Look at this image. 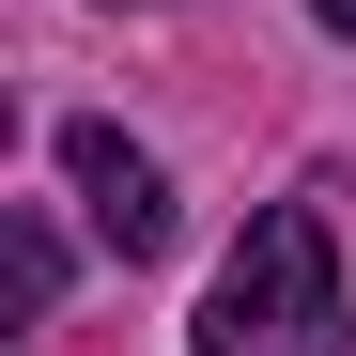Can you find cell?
Returning a JSON list of instances; mask_svg holds the SVG:
<instances>
[{"mask_svg": "<svg viewBox=\"0 0 356 356\" xmlns=\"http://www.w3.org/2000/svg\"><path fill=\"white\" fill-rule=\"evenodd\" d=\"M341 232L310 202H264L248 232H232V264L202 294V356H341Z\"/></svg>", "mask_w": 356, "mask_h": 356, "instance_id": "6da1fadb", "label": "cell"}, {"mask_svg": "<svg viewBox=\"0 0 356 356\" xmlns=\"http://www.w3.org/2000/svg\"><path fill=\"white\" fill-rule=\"evenodd\" d=\"M63 170H78V202H93V232H108L124 264L170 248V170H155L124 124H63Z\"/></svg>", "mask_w": 356, "mask_h": 356, "instance_id": "7a4b0ae2", "label": "cell"}, {"mask_svg": "<svg viewBox=\"0 0 356 356\" xmlns=\"http://www.w3.org/2000/svg\"><path fill=\"white\" fill-rule=\"evenodd\" d=\"M0 279H16V310H47V294H63V232L16 217V232H0Z\"/></svg>", "mask_w": 356, "mask_h": 356, "instance_id": "3957f363", "label": "cell"}, {"mask_svg": "<svg viewBox=\"0 0 356 356\" xmlns=\"http://www.w3.org/2000/svg\"><path fill=\"white\" fill-rule=\"evenodd\" d=\"M310 16H325V31H356V0H310Z\"/></svg>", "mask_w": 356, "mask_h": 356, "instance_id": "277c9868", "label": "cell"}]
</instances>
